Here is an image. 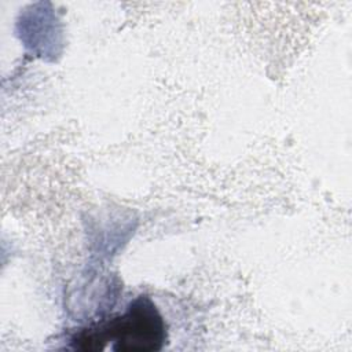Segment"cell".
I'll list each match as a JSON object with an SVG mask.
<instances>
[{
  "instance_id": "1",
  "label": "cell",
  "mask_w": 352,
  "mask_h": 352,
  "mask_svg": "<svg viewBox=\"0 0 352 352\" xmlns=\"http://www.w3.org/2000/svg\"><path fill=\"white\" fill-rule=\"evenodd\" d=\"M77 341L85 342V348L94 341H114L117 351L160 349L165 341V323L150 297L140 296L125 312L98 329L84 331Z\"/></svg>"
}]
</instances>
